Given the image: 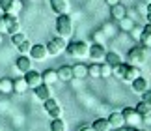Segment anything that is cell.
Segmentation results:
<instances>
[{
  "mask_svg": "<svg viewBox=\"0 0 151 131\" xmlns=\"http://www.w3.org/2000/svg\"><path fill=\"white\" fill-rule=\"evenodd\" d=\"M56 32L62 38H69L73 34V21L67 13H62L56 17Z\"/></svg>",
  "mask_w": 151,
  "mask_h": 131,
  "instance_id": "6da1fadb",
  "label": "cell"
},
{
  "mask_svg": "<svg viewBox=\"0 0 151 131\" xmlns=\"http://www.w3.org/2000/svg\"><path fill=\"white\" fill-rule=\"evenodd\" d=\"M65 52L73 58H84L90 55V45L84 41H71V43H67Z\"/></svg>",
  "mask_w": 151,
  "mask_h": 131,
  "instance_id": "7a4b0ae2",
  "label": "cell"
},
{
  "mask_svg": "<svg viewBox=\"0 0 151 131\" xmlns=\"http://www.w3.org/2000/svg\"><path fill=\"white\" fill-rule=\"evenodd\" d=\"M65 47H67L65 38H62V36H56V38H52L49 43H47L49 56H58V55H62V52L65 51Z\"/></svg>",
  "mask_w": 151,
  "mask_h": 131,
  "instance_id": "3957f363",
  "label": "cell"
},
{
  "mask_svg": "<svg viewBox=\"0 0 151 131\" xmlns=\"http://www.w3.org/2000/svg\"><path fill=\"white\" fill-rule=\"evenodd\" d=\"M127 62L131 66H140L146 62V51H144V47H132L129 51V55H127Z\"/></svg>",
  "mask_w": 151,
  "mask_h": 131,
  "instance_id": "277c9868",
  "label": "cell"
},
{
  "mask_svg": "<svg viewBox=\"0 0 151 131\" xmlns=\"http://www.w3.org/2000/svg\"><path fill=\"white\" fill-rule=\"evenodd\" d=\"M43 109L50 118H62V107L54 98H49L47 101H43Z\"/></svg>",
  "mask_w": 151,
  "mask_h": 131,
  "instance_id": "5b68a950",
  "label": "cell"
},
{
  "mask_svg": "<svg viewBox=\"0 0 151 131\" xmlns=\"http://www.w3.org/2000/svg\"><path fill=\"white\" fill-rule=\"evenodd\" d=\"M121 112H123L125 124H129V126H132V127H136L138 124H142V114H140L136 109H131V107H127V109L121 111Z\"/></svg>",
  "mask_w": 151,
  "mask_h": 131,
  "instance_id": "8992f818",
  "label": "cell"
},
{
  "mask_svg": "<svg viewBox=\"0 0 151 131\" xmlns=\"http://www.w3.org/2000/svg\"><path fill=\"white\" fill-rule=\"evenodd\" d=\"M4 21L6 25H8V34H17L21 32V23H19V17H17V13H4Z\"/></svg>",
  "mask_w": 151,
  "mask_h": 131,
  "instance_id": "52a82bcc",
  "label": "cell"
},
{
  "mask_svg": "<svg viewBox=\"0 0 151 131\" xmlns=\"http://www.w3.org/2000/svg\"><path fill=\"white\" fill-rule=\"evenodd\" d=\"M22 8L21 0H0V9L2 13H19Z\"/></svg>",
  "mask_w": 151,
  "mask_h": 131,
  "instance_id": "ba28073f",
  "label": "cell"
},
{
  "mask_svg": "<svg viewBox=\"0 0 151 131\" xmlns=\"http://www.w3.org/2000/svg\"><path fill=\"white\" fill-rule=\"evenodd\" d=\"M47 56H49L47 45H41V43L32 45V49H30V58L32 60H45Z\"/></svg>",
  "mask_w": 151,
  "mask_h": 131,
  "instance_id": "9c48e42d",
  "label": "cell"
},
{
  "mask_svg": "<svg viewBox=\"0 0 151 131\" xmlns=\"http://www.w3.org/2000/svg\"><path fill=\"white\" fill-rule=\"evenodd\" d=\"M15 68H17V71H21V73L30 71L32 69V58H30V55H21L19 58H17V62H15Z\"/></svg>",
  "mask_w": 151,
  "mask_h": 131,
  "instance_id": "30bf717a",
  "label": "cell"
},
{
  "mask_svg": "<svg viewBox=\"0 0 151 131\" xmlns=\"http://www.w3.org/2000/svg\"><path fill=\"white\" fill-rule=\"evenodd\" d=\"M24 79H26V82H28V88H36V86H39V84L43 82L41 73H37V71H34V69L26 71V73H24Z\"/></svg>",
  "mask_w": 151,
  "mask_h": 131,
  "instance_id": "8fae6325",
  "label": "cell"
},
{
  "mask_svg": "<svg viewBox=\"0 0 151 131\" xmlns=\"http://www.w3.org/2000/svg\"><path fill=\"white\" fill-rule=\"evenodd\" d=\"M108 124H110V127H112V129L123 127V126H125V118H123V112H118V111L110 112V116H108Z\"/></svg>",
  "mask_w": 151,
  "mask_h": 131,
  "instance_id": "7c38bea8",
  "label": "cell"
},
{
  "mask_svg": "<svg viewBox=\"0 0 151 131\" xmlns=\"http://www.w3.org/2000/svg\"><path fill=\"white\" fill-rule=\"evenodd\" d=\"M140 75H142V71H140V66H131V64H127V69H125L123 81H125V82H132L134 79H138Z\"/></svg>",
  "mask_w": 151,
  "mask_h": 131,
  "instance_id": "4fadbf2b",
  "label": "cell"
},
{
  "mask_svg": "<svg viewBox=\"0 0 151 131\" xmlns=\"http://www.w3.org/2000/svg\"><path fill=\"white\" fill-rule=\"evenodd\" d=\"M88 56L91 58V60L97 62V60H101V58L106 56V49H104L101 43H93V45L90 47V55H88Z\"/></svg>",
  "mask_w": 151,
  "mask_h": 131,
  "instance_id": "5bb4252c",
  "label": "cell"
},
{
  "mask_svg": "<svg viewBox=\"0 0 151 131\" xmlns=\"http://www.w3.org/2000/svg\"><path fill=\"white\" fill-rule=\"evenodd\" d=\"M50 9L54 11L56 15L67 13L69 11V2L67 0H50Z\"/></svg>",
  "mask_w": 151,
  "mask_h": 131,
  "instance_id": "9a60e30c",
  "label": "cell"
},
{
  "mask_svg": "<svg viewBox=\"0 0 151 131\" xmlns=\"http://www.w3.org/2000/svg\"><path fill=\"white\" fill-rule=\"evenodd\" d=\"M131 86H132V90H134V94H142V92H146L147 88H149V82H147V79L146 77H138V79H134L131 82Z\"/></svg>",
  "mask_w": 151,
  "mask_h": 131,
  "instance_id": "2e32d148",
  "label": "cell"
},
{
  "mask_svg": "<svg viewBox=\"0 0 151 131\" xmlns=\"http://www.w3.org/2000/svg\"><path fill=\"white\" fill-rule=\"evenodd\" d=\"M34 90H36V98H37V99H41V101H47L49 98H52L50 86H49V84H45V82H41L39 86H36Z\"/></svg>",
  "mask_w": 151,
  "mask_h": 131,
  "instance_id": "e0dca14e",
  "label": "cell"
},
{
  "mask_svg": "<svg viewBox=\"0 0 151 131\" xmlns=\"http://www.w3.org/2000/svg\"><path fill=\"white\" fill-rule=\"evenodd\" d=\"M56 73H58V81H63V82H69L71 79H75L71 66H62L60 69H56Z\"/></svg>",
  "mask_w": 151,
  "mask_h": 131,
  "instance_id": "ac0fdd59",
  "label": "cell"
},
{
  "mask_svg": "<svg viewBox=\"0 0 151 131\" xmlns=\"http://www.w3.org/2000/svg\"><path fill=\"white\" fill-rule=\"evenodd\" d=\"M110 15H112L116 21H121V19H125V17H127V9H125V6H121V4L110 6Z\"/></svg>",
  "mask_w": 151,
  "mask_h": 131,
  "instance_id": "d6986e66",
  "label": "cell"
},
{
  "mask_svg": "<svg viewBox=\"0 0 151 131\" xmlns=\"http://www.w3.org/2000/svg\"><path fill=\"white\" fill-rule=\"evenodd\" d=\"M41 79H43L45 84L52 86V84H54V82L58 81V73H56L54 69H47V71H43V73H41Z\"/></svg>",
  "mask_w": 151,
  "mask_h": 131,
  "instance_id": "ffe728a7",
  "label": "cell"
},
{
  "mask_svg": "<svg viewBox=\"0 0 151 131\" xmlns=\"http://www.w3.org/2000/svg\"><path fill=\"white\" fill-rule=\"evenodd\" d=\"M93 131H108L110 129V124H108V118H95L93 124H91Z\"/></svg>",
  "mask_w": 151,
  "mask_h": 131,
  "instance_id": "44dd1931",
  "label": "cell"
},
{
  "mask_svg": "<svg viewBox=\"0 0 151 131\" xmlns=\"http://www.w3.org/2000/svg\"><path fill=\"white\" fill-rule=\"evenodd\" d=\"M73 77H75V79H84V77H88V66L75 64L73 66Z\"/></svg>",
  "mask_w": 151,
  "mask_h": 131,
  "instance_id": "7402d4cb",
  "label": "cell"
},
{
  "mask_svg": "<svg viewBox=\"0 0 151 131\" xmlns=\"http://www.w3.org/2000/svg\"><path fill=\"white\" fill-rule=\"evenodd\" d=\"M26 90H28V82H26L24 77H19V79L13 81V92H17V94H24Z\"/></svg>",
  "mask_w": 151,
  "mask_h": 131,
  "instance_id": "603a6c76",
  "label": "cell"
},
{
  "mask_svg": "<svg viewBox=\"0 0 151 131\" xmlns=\"http://www.w3.org/2000/svg\"><path fill=\"white\" fill-rule=\"evenodd\" d=\"M104 62H106V64H110L112 68H116V66H119V64H121V56H119V52H114V51L106 52V56H104Z\"/></svg>",
  "mask_w": 151,
  "mask_h": 131,
  "instance_id": "cb8c5ba5",
  "label": "cell"
},
{
  "mask_svg": "<svg viewBox=\"0 0 151 131\" xmlns=\"http://www.w3.org/2000/svg\"><path fill=\"white\" fill-rule=\"evenodd\" d=\"M50 131H67V126L62 118H52L50 122Z\"/></svg>",
  "mask_w": 151,
  "mask_h": 131,
  "instance_id": "d4e9b609",
  "label": "cell"
},
{
  "mask_svg": "<svg viewBox=\"0 0 151 131\" xmlns=\"http://www.w3.org/2000/svg\"><path fill=\"white\" fill-rule=\"evenodd\" d=\"M0 92L2 94H11L13 92V81L11 79H0Z\"/></svg>",
  "mask_w": 151,
  "mask_h": 131,
  "instance_id": "484cf974",
  "label": "cell"
},
{
  "mask_svg": "<svg viewBox=\"0 0 151 131\" xmlns=\"http://www.w3.org/2000/svg\"><path fill=\"white\" fill-rule=\"evenodd\" d=\"M88 77H93V79L101 77V64H91V66H88Z\"/></svg>",
  "mask_w": 151,
  "mask_h": 131,
  "instance_id": "4316f807",
  "label": "cell"
},
{
  "mask_svg": "<svg viewBox=\"0 0 151 131\" xmlns=\"http://www.w3.org/2000/svg\"><path fill=\"white\" fill-rule=\"evenodd\" d=\"M136 111L144 116V114H147V112H151V105L147 103V101H142V99H140V103L136 105Z\"/></svg>",
  "mask_w": 151,
  "mask_h": 131,
  "instance_id": "83f0119b",
  "label": "cell"
},
{
  "mask_svg": "<svg viewBox=\"0 0 151 131\" xmlns=\"http://www.w3.org/2000/svg\"><path fill=\"white\" fill-rule=\"evenodd\" d=\"M24 39H28V38H26V36L22 34V32H17V34H13V36H11V43H13L15 47H19V45H21Z\"/></svg>",
  "mask_w": 151,
  "mask_h": 131,
  "instance_id": "f1b7e54d",
  "label": "cell"
},
{
  "mask_svg": "<svg viewBox=\"0 0 151 131\" xmlns=\"http://www.w3.org/2000/svg\"><path fill=\"white\" fill-rule=\"evenodd\" d=\"M112 73H114V68H112L110 64H106V62L101 64V77H104V79H106V77H110Z\"/></svg>",
  "mask_w": 151,
  "mask_h": 131,
  "instance_id": "f546056e",
  "label": "cell"
},
{
  "mask_svg": "<svg viewBox=\"0 0 151 131\" xmlns=\"http://www.w3.org/2000/svg\"><path fill=\"white\" fill-rule=\"evenodd\" d=\"M17 49H19V52H21V55H30L32 43H30V41H28V39H24V41H22V43H21L19 47H17Z\"/></svg>",
  "mask_w": 151,
  "mask_h": 131,
  "instance_id": "4dcf8cb0",
  "label": "cell"
},
{
  "mask_svg": "<svg viewBox=\"0 0 151 131\" xmlns=\"http://www.w3.org/2000/svg\"><path fill=\"white\" fill-rule=\"evenodd\" d=\"M125 69H127V64H123V62H121L119 66H116V68H114V73L118 75L119 79H123V75H125Z\"/></svg>",
  "mask_w": 151,
  "mask_h": 131,
  "instance_id": "1f68e13d",
  "label": "cell"
},
{
  "mask_svg": "<svg viewBox=\"0 0 151 131\" xmlns=\"http://www.w3.org/2000/svg\"><path fill=\"white\" fill-rule=\"evenodd\" d=\"M0 34H8V25H6L4 17H0Z\"/></svg>",
  "mask_w": 151,
  "mask_h": 131,
  "instance_id": "d6a6232c",
  "label": "cell"
},
{
  "mask_svg": "<svg viewBox=\"0 0 151 131\" xmlns=\"http://www.w3.org/2000/svg\"><path fill=\"white\" fill-rule=\"evenodd\" d=\"M140 39H142V43L146 45V47H151V36H146V34H142V36H140Z\"/></svg>",
  "mask_w": 151,
  "mask_h": 131,
  "instance_id": "836d02e7",
  "label": "cell"
},
{
  "mask_svg": "<svg viewBox=\"0 0 151 131\" xmlns=\"http://www.w3.org/2000/svg\"><path fill=\"white\" fill-rule=\"evenodd\" d=\"M140 96H142V101H147V103H149V101H151V90L147 88V90H146V92H142Z\"/></svg>",
  "mask_w": 151,
  "mask_h": 131,
  "instance_id": "e575fe53",
  "label": "cell"
},
{
  "mask_svg": "<svg viewBox=\"0 0 151 131\" xmlns=\"http://www.w3.org/2000/svg\"><path fill=\"white\" fill-rule=\"evenodd\" d=\"M142 120H144V124H147V126H151V112H147V114H144V116H142Z\"/></svg>",
  "mask_w": 151,
  "mask_h": 131,
  "instance_id": "d590c367",
  "label": "cell"
},
{
  "mask_svg": "<svg viewBox=\"0 0 151 131\" xmlns=\"http://www.w3.org/2000/svg\"><path fill=\"white\" fill-rule=\"evenodd\" d=\"M142 32L146 34V36H151V23H147V25L144 26V30H142Z\"/></svg>",
  "mask_w": 151,
  "mask_h": 131,
  "instance_id": "8d00e7d4",
  "label": "cell"
},
{
  "mask_svg": "<svg viewBox=\"0 0 151 131\" xmlns=\"http://www.w3.org/2000/svg\"><path fill=\"white\" fill-rule=\"evenodd\" d=\"M108 6H116V4H119V0H104Z\"/></svg>",
  "mask_w": 151,
  "mask_h": 131,
  "instance_id": "74e56055",
  "label": "cell"
},
{
  "mask_svg": "<svg viewBox=\"0 0 151 131\" xmlns=\"http://www.w3.org/2000/svg\"><path fill=\"white\" fill-rule=\"evenodd\" d=\"M78 131H93V127H91V126H90V127H88V126H84V127H80Z\"/></svg>",
  "mask_w": 151,
  "mask_h": 131,
  "instance_id": "f35d334b",
  "label": "cell"
},
{
  "mask_svg": "<svg viewBox=\"0 0 151 131\" xmlns=\"http://www.w3.org/2000/svg\"><path fill=\"white\" fill-rule=\"evenodd\" d=\"M114 131H127V127L123 126V127H118V129H114Z\"/></svg>",
  "mask_w": 151,
  "mask_h": 131,
  "instance_id": "ab89813d",
  "label": "cell"
},
{
  "mask_svg": "<svg viewBox=\"0 0 151 131\" xmlns=\"http://www.w3.org/2000/svg\"><path fill=\"white\" fill-rule=\"evenodd\" d=\"M147 23H151V11H147Z\"/></svg>",
  "mask_w": 151,
  "mask_h": 131,
  "instance_id": "60d3db41",
  "label": "cell"
},
{
  "mask_svg": "<svg viewBox=\"0 0 151 131\" xmlns=\"http://www.w3.org/2000/svg\"><path fill=\"white\" fill-rule=\"evenodd\" d=\"M2 41H4V34H0V45H2Z\"/></svg>",
  "mask_w": 151,
  "mask_h": 131,
  "instance_id": "b9f144b4",
  "label": "cell"
},
{
  "mask_svg": "<svg viewBox=\"0 0 151 131\" xmlns=\"http://www.w3.org/2000/svg\"><path fill=\"white\" fill-rule=\"evenodd\" d=\"M147 11H151V4H147Z\"/></svg>",
  "mask_w": 151,
  "mask_h": 131,
  "instance_id": "7bdbcfd3",
  "label": "cell"
},
{
  "mask_svg": "<svg viewBox=\"0 0 151 131\" xmlns=\"http://www.w3.org/2000/svg\"><path fill=\"white\" fill-rule=\"evenodd\" d=\"M21 2H32V0H21Z\"/></svg>",
  "mask_w": 151,
  "mask_h": 131,
  "instance_id": "ee69618b",
  "label": "cell"
},
{
  "mask_svg": "<svg viewBox=\"0 0 151 131\" xmlns=\"http://www.w3.org/2000/svg\"><path fill=\"white\" fill-rule=\"evenodd\" d=\"M146 2H147V4H151V0H146Z\"/></svg>",
  "mask_w": 151,
  "mask_h": 131,
  "instance_id": "f6af8a7d",
  "label": "cell"
},
{
  "mask_svg": "<svg viewBox=\"0 0 151 131\" xmlns=\"http://www.w3.org/2000/svg\"><path fill=\"white\" fill-rule=\"evenodd\" d=\"M149 105H151V101H149Z\"/></svg>",
  "mask_w": 151,
  "mask_h": 131,
  "instance_id": "bcb514c9",
  "label": "cell"
}]
</instances>
